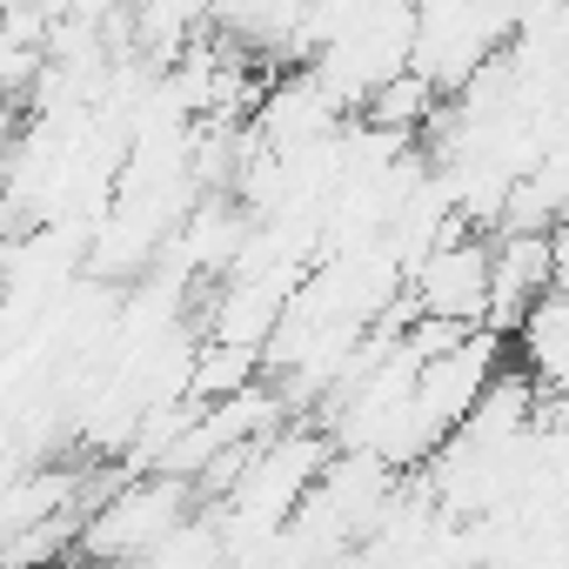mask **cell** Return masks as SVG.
Wrapping results in <instances>:
<instances>
[{
	"instance_id": "1",
	"label": "cell",
	"mask_w": 569,
	"mask_h": 569,
	"mask_svg": "<svg viewBox=\"0 0 569 569\" xmlns=\"http://www.w3.org/2000/svg\"><path fill=\"white\" fill-rule=\"evenodd\" d=\"M509 28H516L509 8H476V0H462V8H416V21H409V74L436 101H456L502 54Z\"/></svg>"
},
{
	"instance_id": "2",
	"label": "cell",
	"mask_w": 569,
	"mask_h": 569,
	"mask_svg": "<svg viewBox=\"0 0 569 569\" xmlns=\"http://www.w3.org/2000/svg\"><path fill=\"white\" fill-rule=\"evenodd\" d=\"M194 489L188 482H168V476H128L114 482L94 509H88V529H81V562H121L134 569L161 536H174L188 516H194Z\"/></svg>"
},
{
	"instance_id": "3",
	"label": "cell",
	"mask_w": 569,
	"mask_h": 569,
	"mask_svg": "<svg viewBox=\"0 0 569 569\" xmlns=\"http://www.w3.org/2000/svg\"><path fill=\"white\" fill-rule=\"evenodd\" d=\"M402 296L422 322H449V329H482L489 316V234L456 228L449 241H436L409 274Z\"/></svg>"
},
{
	"instance_id": "4",
	"label": "cell",
	"mask_w": 569,
	"mask_h": 569,
	"mask_svg": "<svg viewBox=\"0 0 569 569\" xmlns=\"http://www.w3.org/2000/svg\"><path fill=\"white\" fill-rule=\"evenodd\" d=\"M509 369L536 389V396H562V376H569V302L562 289L542 296L516 329H509Z\"/></svg>"
}]
</instances>
